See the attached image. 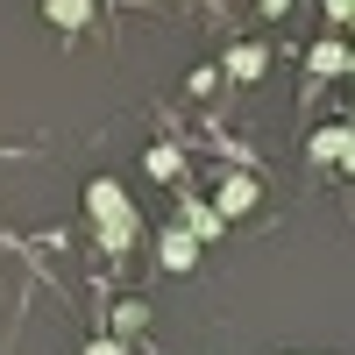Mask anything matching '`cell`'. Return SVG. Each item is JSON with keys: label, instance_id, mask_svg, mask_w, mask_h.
Here are the masks:
<instances>
[{"label": "cell", "instance_id": "1", "mask_svg": "<svg viewBox=\"0 0 355 355\" xmlns=\"http://www.w3.org/2000/svg\"><path fill=\"white\" fill-rule=\"evenodd\" d=\"M85 214H93V234H100L107 256H128V249L142 242V220H135L121 178H93V185H85Z\"/></svg>", "mask_w": 355, "mask_h": 355}, {"label": "cell", "instance_id": "2", "mask_svg": "<svg viewBox=\"0 0 355 355\" xmlns=\"http://www.w3.org/2000/svg\"><path fill=\"white\" fill-rule=\"evenodd\" d=\"M157 263H164L171 277H192V270H199V242L171 220V227H157Z\"/></svg>", "mask_w": 355, "mask_h": 355}, {"label": "cell", "instance_id": "3", "mask_svg": "<svg viewBox=\"0 0 355 355\" xmlns=\"http://www.w3.org/2000/svg\"><path fill=\"white\" fill-rule=\"evenodd\" d=\"M249 206H256V178H249V171H234V178L214 185V214H220V220H242Z\"/></svg>", "mask_w": 355, "mask_h": 355}, {"label": "cell", "instance_id": "4", "mask_svg": "<svg viewBox=\"0 0 355 355\" xmlns=\"http://www.w3.org/2000/svg\"><path fill=\"white\" fill-rule=\"evenodd\" d=\"M263 71H270V50H263V43H227V78L256 85Z\"/></svg>", "mask_w": 355, "mask_h": 355}, {"label": "cell", "instance_id": "5", "mask_svg": "<svg viewBox=\"0 0 355 355\" xmlns=\"http://www.w3.org/2000/svg\"><path fill=\"white\" fill-rule=\"evenodd\" d=\"M178 227H185L192 242H214V234H220L227 220L214 214V199H199V192H185V220H178Z\"/></svg>", "mask_w": 355, "mask_h": 355}, {"label": "cell", "instance_id": "6", "mask_svg": "<svg viewBox=\"0 0 355 355\" xmlns=\"http://www.w3.org/2000/svg\"><path fill=\"white\" fill-rule=\"evenodd\" d=\"M348 142H355V128L327 121V128H313V142H306V157H313V164H341V157H348Z\"/></svg>", "mask_w": 355, "mask_h": 355}, {"label": "cell", "instance_id": "7", "mask_svg": "<svg viewBox=\"0 0 355 355\" xmlns=\"http://www.w3.org/2000/svg\"><path fill=\"white\" fill-rule=\"evenodd\" d=\"M306 64H313V78H334V71H348V43H341V36H320V43L306 50Z\"/></svg>", "mask_w": 355, "mask_h": 355}, {"label": "cell", "instance_id": "8", "mask_svg": "<svg viewBox=\"0 0 355 355\" xmlns=\"http://www.w3.org/2000/svg\"><path fill=\"white\" fill-rule=\"evenodd\" d=\"M142 171L164 178V185H178V171H185V150H178V142H150V150H142Z\"/></svg>", "mask_w": 355, "mask_h": 355}, {"label": "cell", "instance_id": "9", "mask_svg": "<svg viewBox=\"0 0 355 355\" xmlns=\"http://www.w3.org/2000/svg\"><path fill=\"white\" fill-rule=\"evenodd\" d=\"M93 8H100V0H43V21L50 28H85Z\"/></svg>", "mask_w": 355, "mask_h": 355}, {"label": "cell", "instance_id": "10", "mask_svg": "<svg viewBox=\"0 0 355 355\" xmlns=\"http://www.w3.org/2000/svg\"><path fill=\"white\" fill-rule=\"evenodd\" d=\"M107 327H114V334H142V327H150V306H142V299H121Z\"/></svg>", "mask_w": 355, "mask_h": 355}, {"label": "cell", "instance_id": "11", "mask_svg": "<svg viewBox=\"0 0 355 355\" xmlns=\"http://www.w3.org/2000/svg\"><path fill=\"white\" fill-rule=\"evenodd\" d=\"M85 355H128V348L114 341V334H100V341H85Z\"/></svg>", "mask_w": 355, "mask_h": 355}, {"label": "cell", "instance_id": "12", "mask_svg": "<svg viewBox=\"0 0 355 355\" xmlns=\"http://www.w3.org/2000/svg\"><path fill=\"white\" fill-rule=\"evenodd\" d=\"M327 21H355V0H327Z\"/></svg>", "mask_w": 355, "mask_h": 355}, {"label": "cell", "instance_id": "13", "mask_svg": "<svg viewBox=\"0 0 355 355\" xmlns=\"http://www.w3.org/2000/svg\"><path fill=\"white\" fill-rule=\"evenodd\" d=\"M341 171H355V142H348V157H341Z\"/></svg>", "mask_w": 355, "mask_h": 355}, {"label": "cell", "instance_id": "14", "mask_svg": "<svg viewBox=\"0 0 355 355\" xmlns=\"http://www.w3.org/2000/svg\"><path fill=\"white\" fill-rule=\"evenodd\" d=\"M348 71H355V43H348Z\"/></svg>", "mask_w": 355, "mask_h": 355}]
</instances>
